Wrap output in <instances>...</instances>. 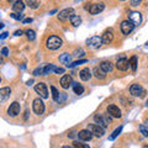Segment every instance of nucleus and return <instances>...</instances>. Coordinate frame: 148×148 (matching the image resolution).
I'll use <instances>...</instances> for the list:
<instances>
[{"label": "nucleus", "mask_w": 148, "mask_h": 148, "mask_svg": "<svg viewBox=\"0 0 148 148\" xmlns=\"http://www.w3.org/2000/svg\"><path fill=\"white\" fill-rule=\"evenodd\" d=\"M62 45H63V40L58 36H51L47 38V41H46V47L51 51L58 49L59 47H62Z\"/></svg>", "instance_id": "f257e3e1"}, {"label": "nucleus", "mask_w": 148, "mask_h": 148, "mask_svg": "<svg viewBox=\"0 0 148 148\" xmlns=\"http://www.w3.org/2000/svg\"><path fill=\"white\" fill-rule=\"evenodd\" d=\"M95 122L99 125L101 127H109V125L111 123V119H110V115H106V114H98L94 116Z\"/></svg>", "instance_id": "f03ea898"}, {"label": "nucleus", "mask_w": 148, "mask_h": 148, "mask_svg": "<svg viewBox=\"0 0 148 148\" xmlns=\"http://www.w3.org/2000/svg\"><path fill=\"white\" fill-rule=\"evenodd\" d=\"M88 130L92 133V136H96V137H103L105 135V130L104 127L99 126L98 123H90L88 125Z\"/></svg>", "instance_id": "7ed1b4c3"}, {"label": "nucleus", "mask_w": 148, "mask_h": 148, "mask_svg": "<svg viewBox=\"0 0 148 148\" xmlns=\"http://www.w3.org/2000/svg\"><path fill=\"white\" fill-rule=\"evenodd\" d=\"M86 43H88V46H89L91 49H98V48L101 47V45H104L103 43V40H101V37H99V36H92V37H90V38L86 41Z\"/></svg>", "instance_id": "20e7f679"}, {"label": "nucleus", "mask_w": 148, "mask_h": 148, "mask_svg": "<svg viewBox=\"0 0 148 148\" xmlns=\"http://www.w3.org/2000/svg\"><path fill=\"white\" fill-rule=\"evenodd\" d=\"M32 109H34V112L37 115H42L45 112V104L43 101L40 98H37L34 100V104H32Z\"/></svg>", "instance_id": "39448f33"}, {"label": "nucleus", "mask_w": 148, "mask_h": 148, "mask_svg": "<svg viewBox=\"0 0 148 148\" xmlns=\"http://www.w3.org/2000/svg\"><path fill=\"white\" fill-rule=\"evenodd\" d=\"M35 91L42 99H47L48 98V90H47V86H46L45 83H38V84H36L35 85Z\"/></svg>", "instance_id": "423d86ee"}, {"label": "nucleus", "mask_w": 148, "mask_h": 148, "mask_svg": "<svg viewBox=\"0 0 148 148\" xmlns=\"http://www.w3.org/2000/svg\"><path fill=\"white\" fill-rule=\"evenodd\" d=\"M130 92H131V95L133 96H145L146 94V90L143 89V88L140 85V84H132L130 86Z\"/></svg>", "instance_id": "0eeeda50"}, {"label": "nucleus", "mask_w": 148, "mask_h": 148, "mask_svg": "<svg viewBox=\"0 0 148 148\" xmlns=\"http://www.w3.org/2000/svg\"><path fill=\"white\" fill-rule=\"evenodd\" d=\"M133 27H135V24L130 20H125L121 22V31L123 35H130L133 31Z\"/></svg>", "instance_id": "6e6552de"}, {"label": "nucleus", "mask_w": 148, "mask_h": 148, "mask_svg": "<svg viewBox=\"0 0 148 148\" xmlns=\"http://www.w3.org/2000/svg\"><path fill=\"white\" fill-rule=\"evenodd\" d=\"M20 104L17 103V101H14V103L9 106V109H8V114H9V116H11V117H15L17 116L18 114H20Z\"/></svg>", "instance_id": "1a4fd4ad"}, {"label": "nucleus", "mask_w": 148, "mask_h": 148, "mask_svg": "<svg viewBox=\"0 0 148 148\" xmlns=\"http://www.w3.org/2000/svg\"><path fill=\"white\" fill-rule=\"evenodd\" d=\"M72 15H74V9L73 8H67V9H64V10L59 11L58 18L61 21H66L67 18H71Z\"/></svg>", "instance_id": "9d476101"}, {"label": "nucleus", "mask_w": 148, "mask_h": 148, "mask_svg": "<svg viewBox=\"0 0 148 148\" xmlns=\"http://www.w3.org/2000/svg\"><path fill=\"white\" fill-rule=\"evenodd\" d=\"M108 114L114 119H120L121 117V110H120L116 105H109L108 106Z\"/></svg>", "instance_id": "9b49d317"}, {"label": "nucleus", "mask_w": 148, "mask_h": 148, "mask_svg": "<svg viewBox=\"0 0 148 148\" xmlns=\"http://www.w3.org/2000/svg\"><path fill=\"white\" fill-rule=\"evenodd\" d=\"M105 9V4L104 3H96V4H91L90 9H89V12L92 14V15H96V14L101 12Z\"/></svg>", "instance_id": "f8f14e48"}, {"label": "nucleus", "mask_w": 148, "mask_h": 148, "mask_svg": "<svg viewBox=\"0 0 148 148\" xmlns=\"http://www.w3.org/2000/svg\"><path fill=\"white\" fill-rule=\"evenodd\" d=\"M130 67V62L127 61L125 57H121L120 59H117V63H116V68L119 69V71H121V72H125V71H127Z\"/></svg>", "instance_id": "ddd939ff"}, {"label": "nucleus", "mask_w": 148, "mask_h": 148, "mask_svg": "<svg viewBox=\"0 0 148 148\" xmlns=\"http://www.w3.org/2000/svg\"><path fill=\"white\" fill-rule=\"evenodd\" d=\"M101 40H103L104 45H109V43L112 42V40H114V32H112V30H111V29L106 30L103 34V36H101Z\"/></svg>", "instance_id": "4468645a"}, {"label": "nucleus", "mask_w": 148, "mask_h": 148, "mask_svg": "<svg viewBox=\"0 0 148 148\" xmlns=\"http://www.w3.org/2000/svg\"><path fill=\"white\" fill-rule=\"evenodd\" d=\"M128 17H130V21H132L133 24H135V26L140 25L142 22V16H141V14L138 11H131L130 12V15H128Z\"/></svg>", "instance_id": "2eb2a0df"}, {"label": "nucleus", "mask_w": 148, "mask_h": 148, "mask_svg": "<svg viewBox=\"0 0 148 148\" xmlns=\"http://www.w3.org/2000/svg\"><path fill=\"white\" fill-rule=\"evenodd\" d=\"M73 84V79H72V75H69V74H66V75H63L61 78V86L63 89H68L69 86Z\"/></svg>", "instance_id": "dca6fc26"}, {"label": "nucleus", "mask_w": 148, "mask_h": 148, "mask_svg": "<svg viewBox=\"0 0 148 148\" xmlns=\"http://www.w3.org/2000/svg\"><path fill=\"white\" fill-rule=\"evenodd\" d=\"M92 137V133L89 131V130H82V131L78 132V138L80 141H90Z\"/></svg>", "instance_id": "f3484780"}, {"label": "nucleus", "mask_w": 148, "mask_h": 148, "mask_svg": "<svg viewBox=\"0 0 148 148\" xmlns=\"http://www.w3.org/2000/svg\"><path fill=\"white\" fill-rule=\"evenodd\" d=\"M11 94V89L9 86H5V88H1L0 89V103H4L9 99V96Z\"/></svg>", "instance_id": "a211bd4d"}, {"label": "nucleus", "mask_w": 148, "mask_h": 148, "mask_svg": "<svg viewBox=\"0 0 148 148\" xmlns=\"http://www.w3.org/2000/svg\"><path fill=\"white\" fill-rule=\"evenodd\" d=\"M79 75H80V79L86 82V80H89L90 78H91V71H90L89 68H84V69H82V71H80Z\"/></svg>", "instance_id": "6ab92c4d"}, {"label": "nucleus", "mask_w": 148, "mask_h": 148, "mask_svg": "<svg viewBox=\"0 0 148 148\" xmlns=\"http://www.w3.org/2000/svg\"><path fill=\"white\" fill-rule=\"evenodd\" d=\"M24 9H25V4L22 0H16V1L14 3V5H12L14 12H21Z\"/></svg>", "instance_id": "aec40b11"}, {"label": "nucleus", "mask_w": 148, "mask_h": 148, "mask_svg": "<svg viewBox=\"0 0 148 148\" xmlns=\"http://www.w3.org/2000/svg\"><path fill=\"white\" fill-rule=\"evenodd\" d=\"M100 68L103 69L105 73H109V72L112 71V63L109 62V61H104V62L100 63Z\"/></svg>", "instance_id": "412c9836"}, {"label": "nucleus", "mask_w": 148, "mask_h": 148, "mask_svg": "<svg viewBox=\"0 0 148 148\" xmlns=\"http://www.w3.org/2000/svg\"><path fill=\"white\" fill-rule=\"evenodd\" d=\"M94 75H95V78H98V79H105L106 73L100 67H95L94 68Z\"/></svg>", "instance_id": "4be33fe9"}, {"label": "nucleus", "mask_w": 148, "mask_h": 148, "mask_svg": "<svg viewBox=\"0 0 148 148\" xmlns=\"http://www.w3.org/2000/svg\"><path fill=\"white\" fill-rule=\"evenodd\" d=\"M71 61H72V56L68 54V53H63L59 56V62L63 63V64H71Z\"/></svg>", "instance_id": "5701e85b"}, {"label": "nucleus", "mask_w": 148, "mask_h": 148, "mask_svg": "<svg viewBox=\"0 0 148 148\" xmlns=\"http://www.w3.org/2000/svg\"><path fill=\"white\" fill-rule=\"evenodd\" d=\"M51 90H52V96H53V100L56 103H61L62 99H61V92H58V90L56 89L54 86H51Z\"/></svg>", "instance_id": "b1692460"}, {"label": "nucleus", "mask_w": 148, "mask_h": 148, "mask_svg": "<svg viewBox=\"0 0 148 148\" xmlns=\"http://www.w3.org/2000/svg\"><path fill=\"white\" fill-rule=\"evenodd\" d=\"M69 20H71V24H72L74 27H78V26L82 24V18L78 16V15H72Z\"/></svg>", "instance_id": "393cba45"}, {"label": "nucleus", "mask_w": 148, "mask_h": 148, "mask_svg": "<svg viewBox=\"0 0 148 148\" xmlns=\"http://www.w3.org/2000/svg\"><path fill=\"white\" fill-rule=\"evenodd\" d=\"M73 90L77 95H80V94L84 92V88H83V85L78 84V83H73Z\"/></svg>", "instance_id": "a878e982"}, {"label": "nucleus", "mask_w": 148, "mask_h": 148, "mask_svg": "<svg viewBox=\"0 0 148 148\" xmlns=\"http://www.w3.org/2000/svg\"><path fill=\"white\" fill-rule=\"evenodd\" d=\"M52 71H54V66H53V64H46V66L43 67L42 75H47V74H49Z\"/></svg>", "instance_id": "bb28decb"}, {"label": "nucleus", "mask_w": 148, "mask_h": 148, "mask_svg": "<svg viewBox=\"0 0 148 148\" xmlns=\"http://www.w3.org/2000/svg\"><path fill=\"white\" fill-rule=\"evenodd\" d=\"M25 34H26V36H27V38H29L30 41H34L35 38H36V32L34 31V30H26L25 31Z\"/></svg>", "instance_id": "cd10ccee"}, {"label": "nucleus", "mask_w": 148, "mask_h": 148, "mask_svg": "<svg viewBox=\"0 0 148 148\" xmlns=\"http://www.w3.org/2000/svg\"><path fill=\"white\" fill-rule=\"evenodd\" d=\"M84 63H88V59H79V61H75L71 64H68V68H73V67H77V66H80V64H84Z\"/></svg>", "instance_id": "c85d7f7f"}, {"label": "nucleus", "mask_w": 148, "mask_h": 148, "mask_svg": "<svg viewBox=\"0 0 148 148\" xmlns=\"http://www.w3.org/2000/svg\"><path fill=\"white\" fill-rule=\"evenodd\" d=\"M130 64H131V67H132V71L136 72L137 71V57L136 56H132L131 57V59H130Z\"/></svg>", "instance_id": "c756f323"}, {"label": "nucleus", "mask_w": 148, "mask_h": 148, "mask_svg": "<svg viewBox=\"0 0 148 148\" xmlns=\"http://www.w3.org/2000/svg\"><path fill=\"white\" fill-rule=\"evenodd\" d=\"M121 131H122V126H120V127H117L116 130H115V131L112 132V135H110V137H109V140H115V138H116L120 133H121Z\"/></svg>", "instance_id": "7c9ffc66"}, {"label": "nucleus", "mask_w": 148, "mask_h": 148, "mask_svg": "<svg viewBox=\"0 0 148 148\" xmlns=\"http://www.w3.org/2000/svg\"><path fill=\"white\" fill-rule=\"evenodd\" d=\"M27 5L31 9H37L40 5V3H38V0H27Z\"/></svg>", "instance_id": "2f4dec72"}, {"label": "nucleus", "mask_w": 148, "mask_h": 148, "mask_svg": "<svg viewBox=\"0 0 148 148\" xmlns=\"http://www.w3.org/2000/svg\"><path fill=\"white\" fill-rule=\"evenodd\" d=\"M73 146L75 148H90L88 145H85V143H82V142H78V141H74L73 142Z\"/></svg>", "instance_id": "473e14b6"}, {"label": "nucleus", "mask_w": 148, "mask_h": 148, "mask_svg": "<svg viewBox=\"0 0 148 148\" xmlns=\"http://www.w3.org/2000/svg\"><path fill=\"white\" fill-rule=\"evenodd\" d=\"M14 20H24V15L21 12H12L10 15Z\"/></svg>", "instance_id": "72a5a7b5"}, {"label": "nucleus", "mask_w": 148, "mask_h": 148, "mask_svg": "<svg viewBox=\"0 0 148 148\" xmlns=\"http://www.w3.org/2000/svg\"><path fill=\"white\" fill-rule=\"evenodd\" d=\"M140 132H141L145 137H147V138H148V128H147L146 126H143V125H141V126H140Z\"/></svg>", "instance_id": "f704fd0d"}, {"label": "nucleus", "mask_w": 148, "mask_h": 148, "mask_svg": "<svg viewBox=\"0 0 148 148\" xmlns=\"http://www.w3.org/2000/svg\"><path fill=\"white\" fill-rule=\"evenodd\" d=\"M74 56H75V57H83V56H85L84 49H82V48L75 49V52H74Z\"/></svg>", "instance_id": "c9c22d12"}, {"label": "nucleus", "mask_w": 148, "mask_h": 148, "mask_svg": "<svg viewBox=\"0 0 148 148\" xmlns=\"http://www.w3.org/2000/svg\"><path fill=\"white\" fill-rule=\"evenodd\" d=\"M42 72H43V68H36L34 71V75H42Z\"/></svg>", "instance_id": "e433bc0d"}, {"label": "nucleus", "mask_w": 148, "mask_h": 148, "mask_svg": "<svg viewBox=\"0 0 148 148\" xmlns=\"http://www.w3.org/2000/svg\"><path fill=\"white\" fill-rule=\"evenodd\" d=\"M54 73H57V74H63V73H64V69H63V68H59V67H54Z\"/></svg>", "instance_id": "4c0bfd02"}, {"label": "nucleus", "mask_w": 148, "mask_h": 148, "mask_svg": "<svg viewBox=\"0 0 148 148\" xmlns=\"http://www.w3.org/2000/svg\"><path fill=\"white\" fill-rule=\"evenodd\" d=\"M142 0H131V5L132 6H138L141 4Z\"/></svg>", "instance_id": "58836bf2"}, {"label": "nucleus", "mask_w": 148, "mask_h": 148, "mask_svg": "<svg viewBox=\"0 0 148 148\" xmlns=\"http://www.w3.org/2000/svg\"><path fill=\"white\" fill-rule=\"evenodd\" d=\"M1 54H3V56H8V54H9V49H8L6 47H4V48L1 49Z\"/></svg>", "instance_id": "ea45409f"}, {"label": "nucleus", "mask_w": 148, "mask_h": 148, "mask_svg": "<svg viewBox=\"0 0 148 148\" xmlns=\"http://www.w3.org/2000/svg\"><path fill=\"white\" fill-rule=\"evenodd\" d=\"M8 36H9V34H8V32H3V34L0 35V40H5Z\"/></svg>", "instance_id": "a19ab883"}, {"label": "nucleus", "mask_w": 148, "mask_h": 148, "mask_svg": "<svg viewBox=\"0 0 148 148\" xmlns=\"http://www.w3.org/2000/svg\"><path fill=\"white\" fill-rule=\"evenodd\" d=\"M22 22H24V24H29V22H32V18H31V17L24 18V20H22Z\"/></svg>", "instance_id": "79ce46f5"}, {"label": "nucleus", "mask_w": 148, "mask_h": 148, "mask_svg": "<svg viewBox=\"0 0 148 148\" xmlns=\"http://www.w3.org/2000/svg\"><path fill=\"white\" fill-rule=\"evenodd\" d=\"M22 34H24V31H22V30H17V31H15V34H14V35H15V36H21Z\"/></svg>", "instance_id": "37998d69"}, {"label": "nucleus", "mask_w": 148, "mask_h": 148, "mask_svg": "<svg viewBox=\"0 0 148 148\" xmlns=\"http://www.w3.org/2000/svg\"><path fill=\"white\" fill-rule=\"evenodd\" d=\"M68 136L71 137V138H74L75 136H78V133H75V132H71V133H68Z\"/></svg>", "instance_id": "c03bdc74"}, {"label": "nucleus", "mask_w": 148, "mask_h": 148, "mask_svg": "<svg viewBox=\"0 0 148 148\" xmlns=\"http://www.w3.org/2000/svg\"><path fill=\"white\" fill-rule=\"evenodd\" d=\"M32 83H34V80H29V82H27V85H31Z\"/></svg>", "instance_id": "a18cd8bd"}, {"label": "nucleus", "mask_w": 148, "mask_h": 148, "mask_svg": "<svg viewBox=\"0 0 148 148\" xmlns=\"http://www.w3.org/2000/svg\"><path fill=\"white\" fill-rule=\"evenodd\" d=\"M145 126L148 128V120H146V121H145Z\"/></svg>", "instance_id": "49530a36"}, {"label": "nucleus", "mask_w": 148, "mask_h": 148, "mask_svg": "<svg viewBox=\"0 0 148 148\" xmlns=\"http://www.w3.org/2000/svg\"><path fill=\"white\" fill-rule=\"evenodd\" d=\"M62 148H75V147H69V146H64V147H62Z\"/></svg>", "instance_id": "de8ad7c7"}, {"label": "nucleus", "mask_w": 148, "mask_h": 148, "mask_svg": "<svg viewBox=\"0 0 148 148\" xmlns=\"http://www.w3.org/2000/svg\"><path fill=\"white\" fill-rule=\"evenodd\" d=\"M3 27H4V25L1 24V22H0V29H3Z\"/></svg>", "instance_id": "09e8293b"}, {"label": "nucleus", "mask_w": 148, "mask_h": 148, "mask_svg": "<svg viewBox=\"0 0 148 148\" xmlns=\"http://www.w3.org/2000/svg\"><path fill=\"white\" fill-rule=\"evenodd\" d=\"M143 148H148V145H146V146H143Z\"/></svg>", "instance_id": "8fccbe9b"}, {"label": "nucleus", "mask_w": 148, "mask_h": 148, "mask_svg": "<svg viewBox=\"0 0 148 148\" xmlns=\"http://www.w3.org/2000/svg\"><path fill=\"white\" fill-rule=\"evenodd\" d=\"M8 1H10V3H11V1H12V0H8Z\"/></svg>", "instance_id": "3c124183"}, {"label": "nucleus", "mask_w": 148, "mask_h": 148, "mask_svg": "<svg viewBox=\"0 0 148 148\" xmlns=\"http://www.w3.org/2000/svg\"><path fill=\"white\" fill-rule=\"evenodd\" d=\"M146 46H147V47H148V42H147V43H146Z\"/></svg>", "instance_id": "603ef678"}, {"label": "nucleus", "mask_w": 148, "mask_h": 148, "mask_svg": "<svg viewBox=\"0 0 148 148\" xmlns=\"http://www.w3.org/2000/svg\"><path fill=\"white\" fill-rule=\"evenodd\" d=\"M147 105H148V100H147Z\"/></svg>", "instance_id": "864d4df0"}, {"label": "nucleus", "mask_w": 148, "mask_h": 148, "mask_svg": "<svg viewBox=\"0 0 148 148\" xmlns=\"http://www.w3.org/2000/svg\"><path fill=\"white\" fill-rule=\"evenodd\" d=\"M0 82H1V78H0Z\"/></svg>", "instance_id": "5fc2aeb1"}]
</instances>
